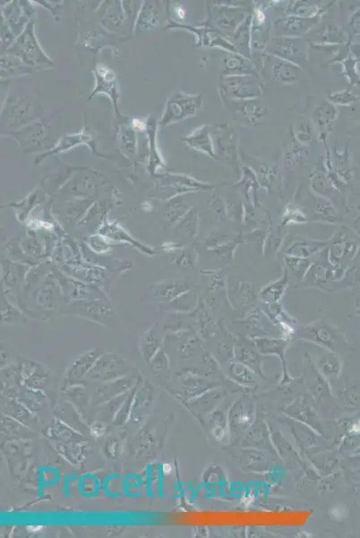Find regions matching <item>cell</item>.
Masks as SVG:
<instances>
[{
	"label": "cell",
	"mask_w": 360,
	"mask_h": 538,
	"mask_svg": "<svg viewBox=\"0 0 360 538\" xmlns=\"http://www.w3.org/2000/svg\"><path fill=\"white\" fill-rule=\"evenodd\" d=\"M331 4L320 5L309 1H290L284 15H295L303 18L323 17Z\"/></svg>",
	"instance_id": "cell-34"
},
{
	"label": "cell",
	"mask_w": 360,
	"mask_h": 538,
	"mask_svg": "<svg viewBox=\"0 0 360 538\" xmlns=\"http://www.w3.org/2000/svg\"><path fill=\"white\" fill-rule=\"evenodd\" d=\"M98 177L100 176L94 175V172L88 174H77L63 185L60 192L62 195L74 198L89 199L98 192V188H99V182L96 180Z\"/></svg>",
	"instance_id": "cell-22"
},
{
	"label": "cell",
	"mask_w": 360,
	"mask_h": 538,
	"mask_svg": "<svg viewBox=\"0 0 360 538\" xmlns=\"http://www.w3.org/2000/svg\"><path fill=\"white\" fill-rule=\"evenodd\" d=\"M220 57V69L223 75H261L257 65L251 59L238 52H223Z\"/></svg>",
	"instance_id": "cell-27"
},
{
	"label": "cell",
	"mask_w": 360,
	"mask_h": 538,
	"mask_svg": "<svg viewBox=\"0 0 360 538\" xmlns=\"http://www.w3.org/2000/svg\"><path fill=\"white\" fill-rule=\"evenodd\" d=\"M173 14H174L175 17L178 19V23L183 24V22L185 20L186 17V10L181 5L177 4L174 6V9H173Z\"/></svg>",
	"instance_id": "cell-54"
},
{
	"label": "cell",
	"mask_w": 360,
	"mask_h": 538,
	"mask_svg": "<svg viewBox=\"0 0 360 538\" xmlns=\"http://www.w3.org/2000/svg\"><path fill=\"white\" fill-rule=\"evenodd\" d=\"M27 319V315L18 306L11 303L6 296L1 300V322L17 324Z\"/></svg>",
	"instance_id": "cell-45"
},
{
	"label": "cell",
	"mask_w": 360,
	"mask_h": 538,
	"mask_svg": "<svg viewBox=\"0 0 360 538\" xmlns=\"http://www.w3.org/2000/svg\"><path fill=\"white\" fill-rule=\"evenodd\" d=\"M360 58L350 52L345 59L340 60L338 64L342 66V75L348 79L350 87H360V75L358 71V63Z\"/></svg>",
	"instance_id": "cell-44"
},
{
	"label": "cell",
	"mask_w": 360,
	"mask_h": 538,
	"mask_svg": "<svg viewBox=\"0 0 360 538\" xmlns=\"http://www.w3.org/2000/svg\"><path fill=\"white\" fill-rule=\"evenodd\" d=\"M167 29L170 30H185L193 34L195 37V45L201 49H213L217 48L222 52H237V50L225 36H223L219 31L214 29L209 25L202 24L193 27L190 24L178 23L170 18L168 24L166 25Z\"/></svg>",
	"instance_id": "cell-9"
},
{
	"label": "cell",
	"mask_w": 360,
	"mask_h": 538,
	"mask_svg": "<svg viewBox=\"0 0 360 538\" xmlns=\"http://www.w3.org/2000/svg\"><path fill=\"white\" fill-rule=\"evenodd\" d=\"M42 113V107L33 98L11 92L2 106V133L18 131L40 120Z\"/></svg>",
	"instance_id": "cell-1"
},
{
	"label": "cell",
	"mask_w": 360,
	"mask_h": 538,
	"mask_svg": "<svg viewBox=\"0 0 360 538\" xmlns=\"http://www.w3.org/2000/svg\"><path fill=\"white\" fill-rule=\"evenodd\" d=\"M1 136L3 138L14 139L24 153H33L47 147L48 126L37 120L18 131L2 133Z\"/></svg>",
	"instance_id": "cell-14"
},
{
	"label": "cell",
	"mask_w": 360,
	"mask_h": 538,
	"mask_svg": "<svg viewBox=\"0 0 360 538\" xmlns=\"http://www.w3.org/2000/svg\"><path fill=\"white\" fill-rule=\"evenodd\" d=\"M232 298L239 306L250 305L257 299L255 286L246 281L238 282L232 291Z\"/></svg>",
	"instance_id": "cell-43"
},
{
	"label": "cell",
	"mask_w": 360,
	"mask_h": 538,
	"mask_svg": "<svg viewBox=\"0 0 360 538\" xmlns=\"http://www.w3.org/2000/svg\"><path fill=\"white\" fill-rule=\"evenodd\" d=\"M17 239H13L6 246V251L8 255V259L12 261L19 262V263H23L30 265L31 259L28 256L25 255V253L22 249L21 242H17Z\"/></svg>",
	"instance_id": "cell-51"
},
{
	"label": "cell",
	"mask_w": 360,
	"mask_h": 538,
	"mask_svg": "<svg viewBox=\"0 0 360 538\" xmlns=\"http://www.w3.org/2000/svg\"><path fill=\"white\" fill-rule=\"evenodd\" d=\"M240 161L244 166L250 168L258 180L259 185L268 191H273L280 184L279 175L276 164L260 158L251 156L244 151L239 152Z\"/></svg>",
	"instance_id": "cell-20"
},
{
	"label": "cell",
	"mask_w": 360,
	"mask_h": 538,
	"mask_svg": "<svg viewBox=\"0 0 360 538\" xmlns=\"http://www.w3.org/2000/svg\"><path fill=\"white\" fill-rule=\"evenodd\" d=\"M59 281L66 299V303L74 302V300L104 298L108 297L99 287L93 284L85 283V282L77 279V278L68 277L59 271H53Z\"/></svg>",
	"instance_id": "cell-19"
},
{
	"label": "cell",
	"mask_w": 360,
	"mask_h": 538,
	"mask_svg": "<svg viewBox=\"0 0 360 538\" xmlns=\"http://www.w3.org/2000/svg\"><path fill=\"white\" fill-rule=\"evenodd\" d=\"M33 1H8L1 4V17L10 28L15 36H20L25 27L36 15Z\"/></svg>",
	"instance_id": "cell-17"
},
{
	"label": "cell",
	"mask_w": 360,
	"mask_h": 538,
	"mask_svg": "<svg viewBox=\"0 0 360 538\" xmlns=\"http://www.w3.org/2000/svg\"><path fill=\"white\" fill-rule=\"evenodd\" d=\"M93 74L96 78V87L91 92L88 100L93 99L94 96L98 94L108 96L112 101L117 119L124 120L125 117L119 112L120 91L116 73L108 66L98 63L93 69Z\"/></svg>",
	"instance_id": "cell-15"
},
{
	"label": "cell",
	"mask_w": 360,
	"mask_h": 538,
	"mask_svg": "<svg viewBox=\"0 0 360 538\" xmlns=\"http://www.w3.org/2000/svg\"><path fill=\"white\" fill-rule=\"evenodd\" d=\"M160 1H142L135 20L134 34H142L159 27L162 23L163 4Z\"/></svg>",
	"instance_id": "cell-24"
},
{
	"label": "cell",
	"mask_w": 360,
	"mask_h": 538,
	"mask_svg": "<svg viewBox=\"0 0 360 538\" xmlns=\"http://www.w3.org/2000/svg\"><path fill=\"white\" fill-rule=\"evenodd\" d=\"M285 263L288 271L292 272L294 277L299 278L305 277L312 265L311 261L308 259L292 257V256H287Z\"/></svg>",
	"instance_id": "cell-47"
},
{
	"label": "cell",
	"mask_w": 360,
	"mask_h": 538,
	"mask_svg": "<svg viewBox=\"0 0 360 538\" xmlns=\"http://www.w3.org/2000/svg\"><path fill=\"white\" fill-rule=\"evenodd\" d=\"M82 145L89 147L91 153H93L94 156L107 158L105 154L100 153V152L98 150L96 141L94 140L93 133L90 131L89 128H87V126L84 125L83 129H82L80 132L75 133V134L62 136L52 148L43 152V154H40L39 157H36V164L43 163L46 158L56 156V154L65 153V152L71 150L73 148Z\"/></svg>",
	"instance_id": "cell-16"
},
{
	"label": "cell",
	"mask_w": 360,
	"mask_h": 538,
	"mask_svg": "<svg viewBox=\"0 0 360 538\" xmlns=\"http://www.w3.org/2000/svg\"><path fill=\"white\" fill-rule=\"evenodd\" d=\"M241 172V178L236 183V186L242 192L248 204L257 205L258 203V189L260 188L257 177L250 168L243 166L240 167Z\"/></svg>",
	"instance_id": "cell-35"
},
{
	"label": "cell",
	"mask_w": 360,
	"mask_h": 538,
	"mask_svg": "<svg viewBox=\"0 0 360 538\" xmlns=\"http://www.w3.org/2000/svg\"><path fill=\"white\" fill-rule=\"evenodd\" d=\"M329 245L327 242H317V240H297L292 246H290L287 254L292 257L308 259L311 256L323 251Z\"/></svg>",
	"instance_id": "cell-37"
},
{
	"label": "cell",
	"mask_w": 360,
	"mask_h": 538,
	"mask_svg": "<svg viewBox=\"0 0 360 538\" xmlns=\"http://www.w3.org/2000/svg\"><path fill=\"white\" fill-rule=\"evenodd\" d=\"M293 135H294L297 141L305 147H310L314 143L315 139V131L311 122L306 119H301L296 123L294 128H292Z\"/></svg>",
	"instance_id": "cell-46"
},
{
	"label": "cell",
	"mask_w": 360,
	"mask_h": 538,
	"mask_svg": "<svg viewBox=\"0 0 360 538\" xmlns=\"http://www.w3.org/2000/svg\"><path fill=\"white\" fill-rule=\"evenodd\" d=\"M199 228V217L197 210L191 208L182 219L175 224L177 235L186 240H193L197 235Z\"/></svg>",
	"instance_id": "cell-40"
},
{
	"label": "cell",
	"mask_w": 360,
	"mask_h": 538,
	"mask_svg": "<svg viewBox=\"0 0 360 538\" xmlns=\"http://www.w3.org/2000/svg\"><path fill=\"white\" fill-rule=\"evenodd\" d=\"M156 185V189H159L160 194L163 195V198L165 201H170V199L178 197V196L188 194V193L190 194L193 192L208 191L214 189L213 185L198 182L197 180L193 179L190 176L170 173L158 175Z\"/></svg>",
	"instance_id": "cell-10"
},
{
	"label": "cell",
	"mask_w": 360,
	"mask_h": 538,
	"mask_svg": "<svg viewBox=\"0 0 360 538\" xmlns=\"http://www.w3.org/2000/svg\"><path fill=\"white\" fill-rule=\"evenodd\" d=\"M6 53L17 57L25 64L33 66L38 71L52 68L55 65L53 59L44 52L38 40L34 20L28 24L23 33L17 37Z\"/></svg>",
	"instance_id": "cell-2"
},
{
	"label": "cell",
	"mask_w": 360,
	"mask_h": 538,
	"mask_svg": "<svg viewBox=\"0 0 360 538\" xmlns=\"http://www.w3.org/2000/svg\"><path fill=\"white\" fill-rule=\"evenodd\" d=\"M191 289V282L180 278L158 282L151 287L153 296L163 303H169Z\"/></svg>",
	"instance_id": "cell-30"
},
{
	"label": "cell",
	"mask_w": 360,
	"mask_h": 538,
	"mask_svg": "<svg viewBox=\"0 0 360 538\" xmlns=\"http://www.w3.org/2000/svg\"><path fill=\"white\" fill-rule=\"evenodd\" d=\"M310 43L304 38L271 37L264 53L304 66L310 58Z\"/></svg>",
	"instance_id": "cell-8"
},
{
	"label": "cell",
	"mask_w": 360,
	"mask_h": 538,
	"mask_svg": "<svg viewBox=\"0 0 360 538\" xmlns=\"http://www.w3.org/2000/svg\"><path fill=\"white\" fill-rule=\"evenodd\" d=\"M211 131L218 159L225 161L230 167H239V151L232 126L227 123H218L211 126Z\"/></svg>",
	"instance_id": "cell-12"
},
{
	"label": "cell",
	"mask_w": 360,
	"mask_h": 538,
	"mask_svg": "<svg viewBox=\"0 0 360 538\" xmlns=\"http://www.w3.org/2000/svg\"><path fill=\"white\" fill-rule=\"evenodd\" d=\"M0 61H1L0 75H1L2 80L25 77V75L40 71L33 66L25 64L21 59L8 53L1 54Z\"/></svg>",
	"instance_id": "cell-31"
},
{
	"label": "cell",
	"mask_w": 360,
	"mask_h": 538,
	"mask_svg": "<svg viewBox=\"0 0 360 538\" xmlns=\"http://www.w3.org/2000/svg\"><path fill=\"white\" fill-rule=\"evenodd\" d=\"M230 115L239 124L255 128L264 125L270 118L269 107L260 98L245 101H232L223 103Z\"/></svg>",
	"instance_id": "cell-11"
},
{
	"label": "cell",
	"mask_w": 360,
	"mask_h": 538,
	"mask_svg": "<svg viewBox=\"0 0 360 538\" xmlns=\"http://www.w3.org/2000/svg\"><path fill=\"white\" fill-rule=\"evenodd\" d=\"M308 156V147L297 141L294 135H293L292 129L290 128L289 138L287 140L283 153L284 166H285L286 169L292 170L298 166L299 164L306 161Z\"/></svg>",
	"instance_id": "cell-33"
},
{
	"label": "cell",
	"mask_w": 360,
	"mask_h": 538,
	"mask_svg": "<svg viewBox=\"0 0 360 538\" xmlns=\"http://www.w3.org/2000/svg\"><path fill=\"white\" fill-rule=\"evenodd\" d=\"M288 269L284 270V275L280 279L274 282L269 286L264 287L259 296L265 303H277L279 302L289 284Z\"/></svg>",
	"instance_id": "cell-41"
},
{
	"label": "cell",
	"mask_w": 360,
	"mask_h": 538,
	"mask_svg": "<svg viewBox=\"0 0 360 538\" xmlns=\"http://www.w3.org/2000/svg\"><path fill=\"white\" fill-rule=\"evenodd\" d=\"M15 39H17V36L13 34L4 19L1 17V54L8 52Z\"/></svg>",
	"instance_id": "cell-53"
},
{
	"label": "cell",
	"mask_w": 360,
	"mask_h": 538,
	"mask_svg": "<svg viewBox=\"0 0 360 538\" xmlns=\"http://www.w3.org/2000/svg\"><path fill=\"white\" fill-rule=\"evenodd\" d=\"M167 312L172 313H188L195 311L197 308L198 296L195 291L189 290L188 292L182 293L181 296L177 297L174 300L169 303H163Z\"/></svg>",
	"instance_id": "cell-38"
},
{
	"label": "cell",
	"mask_w": 360,
	"mask_h": 538,
	"mask_svg": "<svg viewBox=\"0 0 360 538\" xmlns=\"http://www.w3.org/2000/svg\"><path fill=\"white\" fill-rule=\"evenodd\" d=\"M349 31L350 43L355 41L360 44V8L353 12L349 22Z\"/></svg>",
	"instance_id": "cell-52"
},
{
	"label": "cell",
	"mask_w": 360,
	"mask_h": 538,
	"mask_svg": "<svg viewBox=\"0 0 360 538\" xmlns=\"http://www.w3.org/2000/svg\"><path fill=\"white\" fill-rule=\"evenodd\" d=\"M251 15L246 19L237 29L234 34L230 37V42L234 45L237 52L252 59L251 52Z\"/></svg>",
	"instance_id": "cell-36"
},
{
	"label": "cell",
	"mask_w": 360,
	"mask_h": 538,
	"mask_svg": "<svg viewBox=\"0 0 360 538\" xmlns=\"http://www.w3.org/2000/svg\"><path fill=\"white\" fill-rule=\"evenodd\" d=\"M107 4L100 6L99 14L100 23L103 27L112 33H119L124 27L126 17L122 1H107Z\"/></svg>",
	"instance_id": "cell-29"
},
{
	"label": "cell",
	"mask_w": 360,
	"mask_h": 538,
	"mask_svg": "<svg viewBox=\"0 0 360 538\" xmlns=\"http://www.w3.org/2000/svg\"><path fill=\"white\" fill-rule=\"evenodd\" d=\"M137 131L133 128L131 123H124L119 126V139L120 147L126 156L137 157Z\"/></svg>",
	"instance_id": "cell-39"
},
{
	"label": "cell",
	"mask_w": 360,
	"mask_h": 538,
	"mask_svg": "<svg viewBox=\"0 0 360 538\" xmlns=\"http://www.w3.org/2000/svg\"><path fill=\"white\" fill-rule=\"evenodd\" d=\"M339 116V110L334 104L325 101L315 108L311 116V123L315 132L318 133L319 140L327 147V139L333 131V123Z\"/></svg>",
	"instance_id": "cell-21"
},
{
	"label": "cell",
	"mask_w": 360,
	"mask_h": 538,
	"mask_svg": "<svg viewBox=\"0 0 360 538\" xmlns=\"http://www.w3.org/2000/svg\"><path fill=\"white\" fill-rule=\"evenodd\" d=\"M350 43L349 34L340 29L336 24H327L314 34L315 45L338 46Z\"/></svg>",
	"instance_id": "cell-32"
},
{
	"label": "cell",
	"mask_w": 360,
	"mask_h": 538,
	"mask_svg": "<svg viewBox=\"0 0 360 538\" xmlns=\"http://www.w3.org/2000/svg\"><path fill=\"white\" fill-rule=\"evenodd\" d=\"M214 3L216 4H211L208 9L207 21L204 24L213 27L230 40L252 11L240 5Z\"/></svg>",
	"instance_id": "cell-5"
},
{
	"label": "cell",
	"mask_w": 360,
	"mask_h": 538,
	"mask_svg": "<svg viewBox=\"0 0 360 538\" xmlns=\"http://www.w3.org/2000/svg\"><path fill=\"white\" fill-rule=\"evenodd\" d=\"M1 269V283L3 288H4V292L9 291V296H10L15 289L22 288L24 290L31 266L8 259V261H2Z\"/></svg>",
	"instance_id": "cell-26"
},
{
	"label": "cell",
	"mask_w": 360,
	"mask_h": 538,
	"mask_svg": "<svg viewBox=\"0 0 360 538\" xmlns=\"http://www.w3.org/2000/svg\"><path fill=\"white\" fill-rule=\"evenodd\" d=\"M267 72L271 80L280 85H294L303 77V68L276 56L264 53L262 58L260 75Z\"/></svg>",
	"instance_id": "cell-13"
},
{
	"label": "cell",
	"mask_w": 360,
	"mask_h": 538,
	"mask_svg": "<svg viewBox=\"0 0 360 538\" xmlns=\"http://www.w3.org/2000/svg\"><path fill=\"white\" fill-rule=\"evenodd\" d=\"M21 247L28 257L31 259L42 257L43 247L38 242L36 233H28L23 242H21Z\"/></svg>",
	"instance_id": "cell-50"
},
{
	"label": "cell",
	"mask_w": 360,
	"mask_h": 538,
	"mask_svg": "<svg viewBox=\"0 0 360 538\" xmlns=\"http://www.w3.org/2000/svg\"><path fill=\"white\" fill-rule=\"evenodd\" d=\"M310 188L315 194L330 201H331V197H333L334 193L338 189H340L336 182L331 178L329 173H328L327 168L325 166L324 157H323L318 161L317 166H315V170L311 173Z\"/></svg>",
	"instance_id": "cell-28"
},
{
	"label": "cell",
	"mask_w": 360,
	"mask_h": 538,
	"mask_svg": "<svg viewBox=\"0 0 360 538\" xmlns=\"http://www.w3.org/2000/svg\"><path fill=\"white\" fill-rule=\"evenodd\" d=\"M183 143L189 150L199 152L213 161H218V156L214 147L211 126L202 125L193 131L190 134L182 139Z\"/></svg>",
	"instance_id": "cell-25"
},
{
	"label": "cell",
	"mask_w": 360,
	"mask_h": 538,
	"mask_svg": "<svg viewBox=\"0 0 360 538\" xmlns=\"http://www.w3.org/2000/svg\"><path fill=\"white\" fill-rule=\"evenodd\" d=\"M191 208L186 203L184 195L170 199L164 212L163 219L169 224H176L180 219L185 217Z\"/></svg>",
	"instance_id": "cell-42"
},
{
	"label": "cell",
	"mask_w": 360,
	"mask_h": 538,
	"mask_svg": "<svg viewBox=\"0 0 360 538\" xmlns=\"http://www.w3.org/2000/svg\"><path fill=\"white\" fill-rule=\"evenodd\" d=\"M29 298V305H33V308H36L39 312L46 313V314L60 312L66 305L62 287L52 270L43 277L36 289L30 293V296L27 297V299Z\"/></svg>",
	"instance_id": "cell-6"
},
{
	"label": "cell",
	"mask_w": 360,
	"mask_h": 538,
	"mask_svg": "<svg viewBox=\"0 0 360 538\" xmlns=\"http://www.w3.org/2000/svg\"><path fill=\"white\" fill-rule=\"evenodd\" d=\"M322 19L323 17L303 18L283 15L273 21L271 33L274 37L304 38Z\"/></svg>",
	"instance_id": "cell-18"
},
{
	"label": "cell",
	"mask_w": 360,
	"mask_h": 538,
	"mask_svg": "<svg viewBox=\"0 0 360 538\" xmlns=\"http://www.w3.org/2000/svg\"><path fill=\"white\" fill-rule=\"evenodd\" d=\"M147 128L144 132H147L148 139V163L147 170L151 176H156L158 170H167L165 161H164L162 154L157 143V129L159 126L157 119L153 116L148 117L147 119Z\"/></svg>",
	"instance_id": "cell-23"
},
{
	"label": "cell",
	"mask_w": 360,
	"mask_h": 538,
	"mask_svg": "<svg viewBox=\"0 0 360 538\" xmlns=\"http://www.w3.org/2000/svg\"><path fill=\"white\" fill-rule=\"evenodd\" d=\"M203 104V94L176 92L167 100L162 116L158 120L159 126L163 128L192 118L200 112Z\"/></svg>",
	"instance_id": "cell-4"
},
{
	"label": "cell",
	"mask_w": 360,
	"mask_h": 538,
	"mask_svg": "<svg viewBox=\"0 0 360 538\" xmlns=\"http://www.w3.org/2000/svg\"><path fill=\"white\" fill-rule=\"evenodd\" d=\"M197 254L195 249L185 248L181 249L179 255L176 256L173 263H174L177 268L184 269V270H188V269L192 270V269L195 268V265H197Z\"/></svg>",
	"instance_id": "cell-49"
},
{
	"label": "cell",
	"mask_w": 360,
	"mask_h": 538,
	"mask_svg": "<svg viewBox=\"0 0 360 538\" xmlns=\"http://www.w3.org/2000/svg\"><path fill=\"white\" fill-rule=\"evenodd\" d=\"M63 314L75 316L87 321L107 325V323L118 319L115 307L108 297L89 300H74L66 303L61 312Z\"/></svg>",
	"instance_id": "cell-7"
},
{
	"label": "cell",
	"mask_w": 360,
	"mask_h": 538,
	"mask_svg": "<svg viewBox=\"0 0 360 538\" xmlns=\"http://www.w3.org/2000/svg\"><path fill=\"white\" fill-rule=\"evenodd\" d=\"M327 101L336 106H350L353 103L359 102L360 97L356 96L352 93V88L349 87L347 89L333 92V93L328 94Z\"/></svg>",
	"instance_id": "cell-48"
},
{
	"label": "cell",
	"mask_w": 360,
	"mask_h": 538,
	"mask_svg": "<svg viewBox=\"0 0 360 538\" xmlns=\"http://www.w3.org/2000/svg\"><path fill=\"white\" fill-rule=\"evenodd\" d=\"M218 92L223 103L260 98L264 93V81L257 75H220Z\"/></svg>",
	"instance_id": "cell-3"
}]
</instances>
